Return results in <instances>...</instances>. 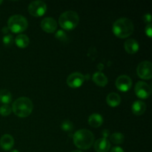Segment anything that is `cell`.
<instances>
[{"instance_id":"cell-1","label":"cell","mask_w":152,"mask_h":152,"mask_svg":"<svg viewBox=\"0 0 152 152\" xmlns=\"http://www.w3.org/2000/svg\"><path fill=\"white\" fill-rule=\"evenodd\" d=\"M134 26L133 22L128 18H120L115 21L113 25L114 35L120 39H126L130 37L134 32Z\"/></svg>"},{"instance_id":"cell-2","label":"cell","mask_w":152,"mask_h":152,"mask_svg":"<svg viewBox=\"0 0 152 152\" xmlns=\"http://www.w3.org/2000/svg\"><path fill=\"white\" fill-rule=\"evenodd\" d=\"M74 143L78 148L83 150L89 149L94 142V136L88 129L77 131L73 136Z\"/></svg>"},{"instance_id":"cell-3","label":"cell","mask_w":152,"mask_h":152,"mask_svg":"<svg viewBox=\"0 0 152 152\" xmlns=\"http://www.w3.org/2000/svg\"><path fill=\"white\" fill-rule=\"evenodd\" d=\"M34 104L28 97H19L13 102L12 111L17 117L25 118L32 113Z\"/></svg>"},{"instance_id":"cell-4","label":"cell","mask_w":152,"mask_h":152,"mask_svg":"<svg viewBox=\"0 0 152 152\" xmlns=\"http://www.w3.org/2000/svg\"><path fill=\"white\" fill-rule=\"evenodd\" d=\"M80 18L78 14L73 10H68L60 15L59 24L61 28L67 31H71L78 25Z\"/></svg>"},{"instance_id":"cell-5","label":"cell","mask_w":152,"mask_h":152,"mask_svg":"<svg viewBox=\"0 0 152 152\" xmlns=\"http://www.w3.org/2000/svg\"><path fill=\"white\" fill-rule=\"evenodd\" d=\"M28 22L26 18L22 15H13L7 21V28L9 31L15 34L25 31L28 28Z\"/></svg>"},{"instance_id":"cell-6","label":"cell","mask_w":152,"mask_h":152,"mask_svg":"<svg viewBox=\"0 0 152 152\" xmlns=\"http://www.w3.org/2000/svg\"><path fill=\"white\" fill-rule=\"evenodd\" d=\"M30 14L35 17L43 16L47 10V5L42 1H34L30 3L28 7Z\"/></svg>"},{"instance_id":"cell-7","label":"cell","mask_w":152,"mask_h":152,"mask_svg":"<svg viewBox=\"0 0 152 152\" xmlns=\"http://www.w3.org/2000/svg\"><path fill=\"white\" fill-rule=\"evenodd\" d=\"M138 77L142 80H151L152 78V64L149 61H143L138 65L137 68Z\"/></svg>"},{"instance_id":"cell-8","label":"cell","mask_w":152,"mask_h":152,"mask_svg":"<svg viewBox=\"0 0 152 152\" xmlns=\"http://www.w3.org/2000/svg\"><path fill=\"white\" fill-rule=\"evenodd\" d=\"M134 91L138 97L145 99L151 96V88L145 82L139 81L135 85Z\"/></svg>"},{"instance_id":"cell-9","label":"cell","mask_w":152,"mask_h":152,"mask_svg":"<svg viewBox=\"0 0 152 152\" xmlns=\"http://www.w3.org/2000/svg\"><path fill=\"white\" fill-rule=\"evenodd\" d=\"M86 80V76L80 72H74L67 78V85L72 88H77L83 86Z\"/></svg>"},{"instance_id":"cell-10","label":"cell","mask_w":152,"mask_h":152,"mask_svg":"<svg viewBox=\"0 0 152 152\" xmlns=\"http://www.w3.org/2000/svg\"><path fill=\"white\" fill-rule=\"evenodd\" d=\"M116 87L122 92H126L131 89L132 86V80L129 76L121 75L116 80Z\"/></svg>"},{"instance_id":"cell-11","label":"cell","mask_w":152,"mask_h":152,"mask_svg":"<svg viewBox=\"0 0 152 152\" xmlns=\"http://www.w3.org/2000/svg\"><path fill=\"white\" fill-rule=\"evenodd\" d=\"M41 28L45 32L51 34L54 33L57 29V23L53 18L46 17L42 20Z\"/></svg>"},{"instance_id":"cell-12","label":"cell","mask_w":152,"mask_h":152,"mask_svg":"<svg viewBox=\"0 0 152 152\" xmlns=\"http://www.w3.org/2000/svg\"><path fill=\"white\" fill-rule=\"evenodd\" d=\"M111 148L109 140L105 138H99L94 142V149L96 152H108Z\"/></svg>"},{"instance_id":"cell-13","label":"cell","mask_w":152,"mask_h":152,"mask_svg":"<svg viewBox=\"0 0 152 152\" xmlns=\"http://www.w3.org/2000/svg\"><path fill=\"white\" fill-rule=\"evenodd\" d=\"M14 145V139L10 134H4L0 139V145L4 151H9Z\"/></svg>"},{"instance_id":"cell-14","label":"cell","mask_w":152,"mask_h":152,"mask_svg":"<svg viewBox=\"0 0 152 152\" xmlns=\"http://www.w3.org/2000/svg\"><path fill=\"white\" fill-rule=\"evenodd\" d=\"M124 48L126 51L129 54H134L139 50V43L136 39H129L124 43Z\"/></svg>"},{"instance_id":"cell-15","label":"cell","mask_w":152,"mask_h":152,"mask_svg":"<svg viewBox=\"0 0 152 152\" xmlns=\"http://www.w3.org/2000/svg\"><path fill=\"white\" fill-rule=\"evenodd\" d=\"M132 112L134 114L137 116H140L145 113L146 110V105L144 102L140 100H137L132 104Z\"/></svg>"},{"instance_id":"cell-16","label":"cell","mask_w":152,"mask_h":152,"mask_svg":"<svg viewBox=\"0 0 152 152\" xmlns=\"http://www.w3.org/2000/svg\"><path fill=\"white\" fill-rule=\"evenodd\" d=\"M92 80L96 86H100V87H104V86H106L108 81L106 76L103 73L99 72V71L94 73L93 77H92Z\"/></svg>"},{"instance_id":"cell-17","label":"cell","mask_w":152,"mask_h":152,"mask_svg":"<svg viewBox=\"0 0 152 152\" xmlns=\"http://www.w3.org/2000/svg\"><path fill=\"white\" fill-rule=\"evenodd\" d=\"M106 102L109 106L112 108L118 106L121 102V97L120 95L117 93H110L106 97Z\"/></svg>"},{"instance_id":"cell-18","label":"cell","mask_w":152,"mask_h":152,"mask_svg":"<svg viewBox=\"0 0 152 152\" xmlns=\"http://www.w3.org/2000/svg\"><path fill=\"white\" fill-rule=\"evenodd\" d=\"M88 123L91 127L99 128L103 123V118H102L100 114L94 113V114H92L89 117Z\"/></svg>"},{"instance_id":"cell-19","label":"cell","mask_w":152,"mask_h":152,"mask_svg":"<svg viewBox=\"0 0 152 152\" xmlns=\"http://www.w3.org/2000/svg\"><path fill=\"white\" fill-rule=\"evenodd\" d=\"M15 42H16V45L19 48H25L29 45L30 39L28 36L25 35V34H19L15 39Z\"/></svg>"},{"instance_id":"cell-20","label":"cell","mask_w":152,"mask_h":152,"mask_svg":"<svg viewBox=\"0 0 152 152\" xmlns=\"http://www.w3.org/2000/svg\"><path fill=\"white\" fill-rule=\"evenodd\" d=\"M12 100V95L10 91L7 89L0 90V102L4 105H7Z\"/></svg>"},{"instance_id":"cell-21","label":"cell","mask_w":152,"mask_h":152,"mask_svg":"<svg viewBox=\"0 0 152 152\" xmlns=\"http://www.w3.org/2000/svg\"><path fill=\"white\" fill-rule=\"evenodd\" d=\"M124 139V135L121 133H117V132L112 134L110 137V140L111 141V142H113L114 144H117V145L123 143Z\"/></svg>"},{"instance_id":"cell-22","label":"cell","mask_w":152,"mask_h":152,"mask_svg":"<svg viewBox=\"0 0 152 152\" xmlns=\"http://www.w3.org/2000/svg\"><path fill=\"white\" fill-rule=\"evenodd\" d=\"M55 37L60 42H66L68 40V37L63 30H58L55 34Z\"/></svg>"},{"instance_id":"cell-23","label":"cell","mask_w":152,"mask_h":152,"mask_svg":"<svg viewBox=\"0 0 152 152\" xmlns=\"http://www.w3.org/2000/svg\"><path fill=\"white\" fill-rule=\"evenodd\" d=\"M2 42L4 46H6V47H10L13 44V36L10 35V34H7V35L4 36L2 38Z\"/></svg>"},{"instance_id":"cell-24","label":"cell","mask_w":152,"mask_h":152,"mask_svg":"<svg viewBox=\"0 0 152 152\" xmlns=\"http://www.w3.org/2000/svg\"><path fill=\"white\" fill-rule=\"evenodd\" d=\"M73 128H74L73 123L70 120H65L61 125V129L67 132H71L73 130Z\"/></svg>"},{"instance_id":"cell-25","label":"cell","mask_w":152,"mask_h":152,"mask_svg":"<svg viewBox=\"0 0 152 152\" xmlns=\"http://www.w3.org/2000/svg\"><path fill=\"white\" fill-rule=\"evenodd\" d=\"M12 108L8 105H3L0 107V114L1 116H8L11 114Z\"/></svg>"},{"instance_id":"cell-26","label":"cell","mask_w":152,"mask_h":152,"mask_svg":"<svg viewBox=\"0 0 152 152\" xmlns=\"http://www.w3.org/2000/svg\"><path fill=\"white\" fill-rule=\"evenodd\" d=\"M145 34L148 36L149 38H151L152 37V26H151V24H148L146 25L145 28Z\"/></svg>"},{"instance_id":"cell-27","label":"cell","mask_w":152,"mask_h":152,"mask_svg":"<svg viewBox=\"0 0 152 152\" xmlns=\"http://www.w3.org/2000/svg\"><path fill=\"white\" fill-rule=\"evenodd\" d=\"M143 20L145 23L151 24V15L149 13H146V14L144 15L143 16Z\"/></svg>"},{"instance_id":"cell-28","label":"cell","mask_w":152,"mask_h":152,"mask_svg":"<svg viewBox=\"0 0 152 152\" xmlns=\"http://www.w3.org/2000/svg\"><path fill=\"white\" fill-rule=\"evenodd\" d=\"M109 134H110V132L108 129H104V130L102 132V137H103V138H105V139H107V137L109 136Z\"/></svg>"},{"instance_id":"cell-29","label":"cell","mask_w":152,"mask_h":152,"mask_svg":"<svg viewBox=\"0 0 152 152\" xmlns=\"http://www.w3.org/2000/svg\"><path fill=\"white\" fill-rule=\"evenodd\" d=\"M111 152H124V151H123V148H120V147L116 146L114 147V148L111 150Z\"/></svg>"},{"instance_id":"cell-30","label":"cell","mask_w":152,"mask_h":152,"mask_svg":"<svg viewBox=\"0 0 152 152\" xmlns=\"http://www.w3.org/2000/svg\"><path fill=\"white\" fill-rule=\"evenodd\" d=\"M8 31H9V29H8V28H7V27H4V28H2V32L4 33V34H7V33H8Z\"/></svg>"},{"instance_id":"cell-31","label":"cell","mask_w":152,"mask_h":152,"mask_svg":"<svg viewBox=\"0 0 152 152\" xmlns=\"http://www.w3.org/2000/svg\"><path fill=\"white\" fill-rule=\"evenodd\" d=\"M71 152H83V151H80V150H74V151H72Z\"/></svg>"},{"instance_id":"cell-32","label":"cell","mask_w":152,"mask_h":152,"mask_svg":"<svg viewBox=\"0 0 152 152\" xmlns=\"http://www.w3.org/2000/svg\"><path fill=\"white\" fill-rule=\"evenodd\" d=\"M10 152H19V151H18V150H16V149H14V150H13V151H11Z\"/></svg>"},{"instance_id":"cell-33","label":"cell","mask_w":152,"mask_h":152,"mask_svg":"<svg viewBox=\"0 0 152 152\" xmlns=\"http://www.w3.org/2000/svg\"><path fill=\"white\" fill-rule=\"evenodd\" d=\"M1 3H2V1H1V0H0V4H1Z\"/></svg>"}]
</instances>
